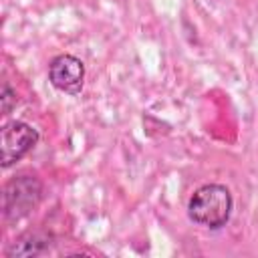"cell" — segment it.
Here are the masks:
<instances>
[{
	"mask_svg": "<svg viewBox=\"0 0 258 258\" xmlns=\"http://www.w3.org/2000/svg\"><path fill=\"white\" fill-rule=\"evenodd\" d=\"M234 200L226 185L206 183L198 187L187 202V216L191 222L206 226L210 230H218L228 224L232 216Z\"/></svg>",
	"mask_w": 258,
	"mask_h": 258,
	"instance_id": "1",
	"label": "cell"
},
{
	"mask_svg": "<svg viewBox=\"0 0 258 258\" xmlns=\"http://www.w3.org/2000/svg\"><path fill=\"white\" fill-rule=\"evenodd\" d=\"M42 200V183L34 175H16L2 189V214L6 222L26 218Z\"/></svg>",
	"mask_w": 258,
	"mask_h": 258,
	"instance_id": "2",
	"label": "cell"
},
{
	"mask_svg": "<svg viewBox=\"0 0 258 258\" xmlns=\"http://www.w3.org/2000/svg\"><path fill=\"white\" fill-rule=\"evenodd\" d=\"M38 141V131L24 121H10L2 127L0 145H2V167H10L20 161Z\"/></svg>",
	"mask_w": 258,
	"mask_h": 258,
	"instance_id": "3",
	"label": "cell"
},
{
	"mask_svg": "<svg viewBox=\"0 0 258 258\" xmlns=\"http://www.w3.org/2000/svg\"><path fill=\"white\" fill-rule=\"evenodd\" d=\"M48 81L54 89L79 95L85 83V64L73 54H58L48 64Z\"/></svg>",
	"mask_w": 258,
	"mask_h": 258,
	"instance_id": "4",
	"label": "cell"
},
{
	"mask_svg": "<svg viewBox=\"0 0 258 258\" xmlns=\"http://www.w3.org/2000/svg\"><path fill=\"white\" fill-rule=\"evenodd\" d=\"M50 242L46 234L40 232H24L22 236H18L14 242H10V246L4 250V256L8 258H28V256H40L48 250Z\"/></svg>",
	"mask_w": 258,
	"mask_h": 258,
	"instance_id": "5",
	"label": "cell"
},
{
	"mask_svg": "<svg viewBox=\"0 0 258 258\" xmlns=\"http://www.w3.org/2000/svg\"><path fill=\"white\" fill-rule=\"evenodd\" d=\"M0 101H2V115H8L14 107H16V91L8 85V83H4L2 85V95H0Z\"/></svg>",
	"mask_w": 258,
	"mask_h": 258,
	"instance_id": "6",
	"label": "cell"
}]
</instances>
